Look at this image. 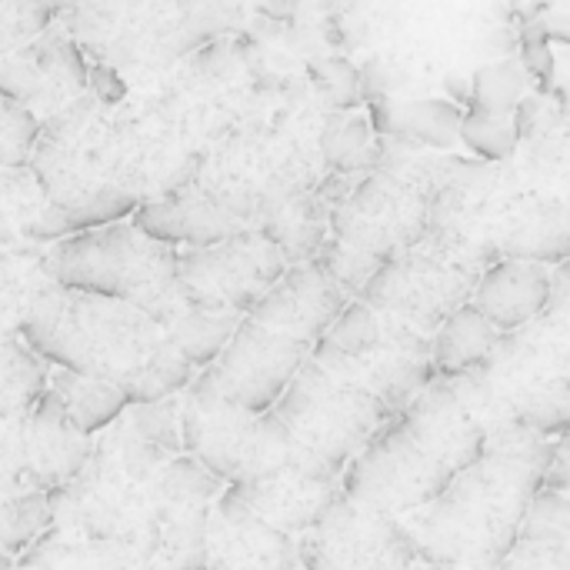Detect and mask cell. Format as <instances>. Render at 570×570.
<instances>
[{
    "mask_svg": "<svg viewBox=\"0 0 570 570\" xmlns=\"http://www.w3.org/2000/svg\"><path fill=\"white\" fill-rule=\"evenodd\" d=\"M17 337L57 371L124 387L164 344L167 331L134 304L73 294L47 281L30 294Z\"/></svg>",
    "mask_w": 570,
    "mask_h": 570,
    "instance_id": "obj_1",
    "label": "cell"
},
{
    "mask_svg": "<svg viewBox=\"0 0 570 570\" xmlns=\"http://www.w3.org/2000/svg\"><path fill=\"white\" fill-rule=\"evenodd\" d=\"M40 264L57 287L134 304L164 331L190 311L180 294V250L150 240L134 224L73 234L53 244Z\"/></svg>",
    "mask_w": 570,
    "mask_h": 570,
    "instance_id": "obj_2",
    "label": "cell"
},
{
    "mask_svg": "<svg viewBox=\"0 0 570 570\" xmlns=\"http://www.w3.org/2000/svg\"><path fill=\"white\" fill-rule=\"evenodd\" d=\"M494 264L498 261L478 244L434 227L421 247L384 264L357 301L434 337L461 307L471 304L481 277Z\"/></svg>",
    "mask_w": 570,
    "mask_h": 570,
    "instance_id": "obj_3",
    "label": "cell"
},
{
    "mask_svg": "<svg viewBox=\"0 0 570 570\" xmlns=\"http://www.w3.org/2000/svg\"><path fill=\"white\" fill-rule=\"evenodd\" d=\"M240 498L284 534H311L344 494L341 474H334L317 454H311L277 411L257 417L250 448L237 484Z\"/></svg>",
    "mask_w": 570,
    "mask_h": 570,
    "instance_id": "obj_4",
    "label": "cell"
},
{
    "mask_svg": "<svg viewBox=\"0 0 570 570\" xmlns=\"http://www.w3.org/2000/svg\"><path fill=\"white\" fill-rule=\"evenodd\" d=\"M274 411L311 454L341 474V481L364 448L397 417L381 397L331 374L317 361L304 364Z\"/></svg>",
    "mask_w": 570,
    "mask_h": 570,
    "instance_id": "obj_5",
    "label": "cell"
},
{
    "mask_svg": "<svg viewBox=\"0 0 570 570\" xmlns=\"http://www.w3.org/2000/svg\"><path fill=\"white\" fill-rule=\"evenodd\" d=\"M458 481V471L444 464L404 417H394L347 468L341 488L351 501L404 518L434 508Z\"/></svg>",
    "mask_w": 570,
    "mask_h": 570,
    "instance_id": "obj_6",
    "label": "cell"
},
{
    "mask_svg": "<svg viewBox=\"0 0 570 570\" xmlns=\"http://www.w3.org/2000/svg\"><path fill=\"white\" fill-rule=\"evenodd\" d=\"M287 271L284 254L264 234L244 230L217 247L180 250V294L190 311L250 317Z\"/></svg>",
    "mask_w": 570,
    "mask_h": 570,
    "instance_id": "obj_7",
    "label": "cell"
},
{
    "mask_svg": "<svg viewBox=\"0 0 570 570\" xmlns=\"http://www.w3.org/2000/svg\"><path fill=\"white\" fill-rule=\"evenodd\" d=\"M301 564L304 570H407L424 561L401 518L341 494L327 518L301 538Z\"/></svg>",
    "mask_w": 570,
    "mask_h": 570,
    "instance_id": "obj_8",
    "label": "cell"
},
{
    "mask_svg": "<svg viewBox=\"0 0 570 570\" xmlns=\"http://www.w3.org/2000/svg\"><path fill=\"white\" fill-rule=\"evenodd\" d=\"M90 461V438L70 421L67 407L53 391L30 411V417L7 424L3 434V474L7 498L50 494L83 474Z\"/></svg>",
    "mask_w": 570,
    "mask_h": 570,
    "instance_id": "obj_9",
    "label": "cell"
},
{
    "mask_svg": "<svg viewBox=\"0 0 570 570\" xmlns=\"http://www.w3.org/2000/svg\"><path fill=\"white\" fill-rule=\"evenodd\" d=\"M307 361H311L307 344L284 337L277 331H267L257 321L244 317V324L237 327L234 341L227 344L214 371L224 391L244 411H250L254 417H264L284 401L287 387L294 384V377L304 371Z\"/></svg>",
    "mask_w": 570,
    "mask_h": 570,
    "instance_id": "obj_10",
    "label": "cell"
},
{
    "mask_svg": "<svg viewBox=\"0 0 570 570\" xmlns=\"http://www.w3.org/2000/svg\"><path fill=\"white\" fill-rule=\"evenodd\" d=\"M254 424L257 417L224 391L214 367L200 371L194 387L180 397V438L187 458L204 464L227 488L240 478Z\"/></svg>",
    "mask_w": 570,
    "mask_h": 570,
    "instance_id": "obj_11",
    "label": "cell"
},
{
    "mask_svg": "<svg viewBox=\"0 0 570 570\" xmlns=\"http://www.w3.org/2000/svg\"><path fill=\"white\" fill-rule=\"evenodd\" d=\"M207 554L210 570H301V544L267 524L240 498L237 488H227L210 511L207 524Z\"/></svg>",
    "mask_w": 570,
    "mask_h": 570,
    "instance_id": "obj_12",
    "label": "cell"
},
{
    "mask_svg": "<svg viewBox=\"0 0 570 570\" xmlns=\"http://www.w3.org/2000/svg\"><path fill=\"white\" fill-rule=\"evenodd\" d=\"M130 224L147 234L157 244L167 247H187V250H204L217 247L244 230H254V224L237 214L227 200H220L210 187L194 184L167 197L144 200V207L130 217Z\"/></svg>",
    "mask_w": 570,
    "mask_h": 570,
    "instance_id": "obj_13",
    "label": "cell"
},
{
    "mask_svg": "<svg viewBox=\"0 0 570 570\" xmlns=\"http://www.w3.org/2000/svg\"><path fill=\"white\" fill-rule=\"evenodd\" d=\"M351 301L354 297L317 264H301L291 267L284 281L250 311V321L314 351L351 307Z\"/></svg>",
    "mask_w": 570,
    "mask_h": 570,
    "instance_id": "obj_14",
    "label": "cell"
},
{
    "mask_svg": "<svg viewBox=\"0 0 570 570\" xmlns=\"http://www.w3.org/2000/svg\"><path fill=\"white\" fill-rule=\"evenodd\" d=\"M411 431L461 474L478 468L491 448L484 424L471 414V407L454 394L448 381H434L404 414Z\"/></svg>",
    "mask_w": 570,
    "mask_h": 570,
    "instance_id": "obj_15",
    "label": "cell"
},
{
    "mask_svg": "<svg viewBox=\"0 0 570 570\" xmlns=\"http://www.w3.org/2000/svg\"><path fill=\"white\" fill-rule=\"evenodd\" d=\"M367 117L377 137L401 150H451L461 144L468 110L451 97H421L381 100L367 107Z\"/></svg>",
    "mask_w": 570,
    "mask_h": 570,
    "instance_id": "obj_16",
    "label": "cell"
},
{
    "mask_svg": "<svg viewBox=\"0 0 570 570\" xmlns=\"http://www.w3.org/2000/svg\"><path fill=\"white\" fill-rule=\"evenodd\" d=\"M551 271L528 261H508L501 257L488 274L481 277L471 304L501 331H518L528 321L541 317L551 307Z\"/></svg>",
    "mask_w": 570,
    "mask_h": 570,
    "instance_id": "obj_17",
    "label": "cell"
},
{
    "mask_svg": "<svg viewBox=\"0 0 570 570\" xmlns=\"http://www.w3.org/2000/svg\"><path fill=\"white\" fill-rule=\"evenodd\" d=\"M254 230L284 254L287 267L314 264L317 250L331 237V210L321 204L314 187L287 190L261 207Z\"/></svg>",
    "mask_w": 570,
    "mask_h": 570,
    "instance_id": "obj_18",
    "label": "cell"
},
{
    "mask_svg": "<svg viewBox=\"0 0 570 570\" xmlns=\"http://www.w3.org/2000/svg\"><path fill=\"white\" fill-rule=\"evenodd\" d=\"M501 331L474 307H461L438 334H434V364L441 381H454V377H468L478 374L494 347L501 344Z\"/></svg>",
    "mask_w": 570,
    "mask_h": 570,
    "instance_id": "obj_19",
    "label": "cell"
},
{
    "mask_svg": "<svg viewBox=\"0 0 570 570\" xmlns=\"http://www.w3.org/2000/svg\"><path fill=\"white\" fill-rule=\"evenodd\" d=\"M321 164L331 174L371 177L384 160V140L377 137L367 114H327L321 127Z\"/></svg>",
    "mask_w": 570,
    "mask_h": 570,
    "instance_id": "obj_20",
    "label": "cell"
},
{
    "mask_svg": "<svg viewBox=\"0 0 570 570\" xmlns=\"http://www.w3.org/2000/svg\"><path fill=\"white\" fill-rule=\"evenodd\" d=\"M508 261L561 267L570 261V204H544L504 237Z\"/></svg>",
    "mask_w": 570,
    "mask_h": 570,
    "instance_id": "obj_21",
    "label": "cell"
},
{
    "mask_svg": "<svg viewBox=\"0 0 570 570\" xmlns=\"http://www.w3.org/2000/svg\"><path fill=\"white\" fill-rule=\"evenodd\" d=\"M50 391L60 397V404L67 407L70 421L87 438L97 434V431H104V428H110L130 407L124 387H117L110 381H97V377L67 374V371L50 374Z\"/></svg>",
    "mask_w": 570,
    "mask_h": 570,
    "instance_id": "obj_22",
    "label": "cell"
},
{
    "mask_svg": "<svg viewBox=\"0 0 570 570\" xmlns=\"http://www.w3.org/2000/svg\"><path fill=\"white\" fill-rule=\"evenodd\" d=\"M50 391L47 364L17 337L7 334L3 341V424H17L30 417V411Z\"/></svg>",
    "mask_w": 570,
    "mask_h": 570,
    "instance_id": "obj_23",
    "label": "cell"
},
{
    "mask_svg": "<svg viewBox=\"0 0 570 570\" xmlns=\"http://www.w3.org/2000/svg\"><path fill=\"white\" fill-rule=\"evenodd\" d=\"M197 367L164 337V344L144 361V367L124 384V394L134 407H150L187 394L197 381Z\"/></svg>",
    "mask_w": 570,
    "mask_h": 570,
    "instance_id": "obj_24",
    "label": "cell"
},
{
    "mask_svg": "<svg viewBox=\"0 0 570 570\" xmlns=\"http://www.w3.org/2000/svg\"><path fill=\"white\" fill-rule=\"evenodd\" d=\"M244 317L237 314H207V311H187L177 324L167 327V341L197 367L207 371L220 361L227 344L234 341Z\"/></svg>",
    "mask_w": 570,
    "mask_h": 570,
    "instance_id": "obj_25",
    "label": "cell"
},
{
    "mask_svg": "<svg viewBox=\"0 0 570 570\" xmlns=\"http://www.w3.org/2000/svg\"><path fill=\"white\" fill-rule=\"evenodd\" d=\"M528 67L521 57H501L474 70V90H471V114H491V117H514L518 107L528 100Z\"/></svg>",
    "mask_w": 570,
    "mask_h": 570,
    "instance_id": "obj_26",
    "label": "cell"
},
{
    "mask_svg": "<svg viewBox=\"0 0 570 570\" xmlns=\"http://www.w3.org/2000/svg\"><path fill=\"white\" fill-rule=\"evenodd\" d=\"M224 481L214 478L204 464L194 458H174L160 471V501H167L170 511H194L210 508L224 498Z\"/></svg>",
    "mask_w": 570,
    "mask_h": 570,
    "instance_id": "obj_27",
    "label": "cell"
},
{
    "mask_svg": "<svg viewBox=\"0 0 570 570\" xmlns=\"http://www.w3.org/2000/svg\"><path fill=\"white\" fill-rule=\"evenodd\" d=\"M307 80L331 114H357V107L364 104L361 67H354L347 57H337V53L314 57L307 63Z\"/></svg>",
    "mask_w": 570,
    "mask_h": 570,
    "instance_id": "obj_28",
    "label": "cell"
},
{
    "mask_svg": "<svg viewBox=\"0 0 570 570\" xmlns=\"http://www.w3.org/2000/svg\"><path fill=\"white\" fill-rule=\"evenodd\" d=\"M43 137V124L37 114L17 100L0 104V164L3 170H23L30 167L37 147Z\"/></svg>",
    "mask_w": 570,
    "mask_h": 570,
    "instance_id": "obj_29",
    "label": "cell"
},
{
    "mask_svg": "<svg viewBox=\"0 0 570 570\" xmlns=\"http://www.w3.org/2000/svg\"><path fill=\"white\" fill-rule=\"evenodd\" d=\"M50 518H53L50 494L3 498V551H7V558H13L17 551H27V544L50 524Z\"/></svg>",
    "mask_w": 570,
    "mask_h": 570,
    "instance_id": "obj_30",
    "label": "cell"
},
{
    "mask_svg": "<svg viewBox=\"0 0 570 570\" xmlns=\"http://www.w3.org/2000/svg\"><path fill=\"white\" fill-rule=\"evenodd\" d=\"M314 264L324 271V274H331L354 301L364 294V287L374 281V274L384 267L377 257H371V254H361V250H354V247H347L344 240H337L334 234L324 240V247L317 250V257H314Z\"/></svg>",
    "mask_w": 570,
    "mask_h": 570,
    "instance_id": "obj_31",
    "label": "cell"
},
{
    "mask_svg": "<svg viewBox=\"0 0 570 570\" xmlns=\"http://www.w3.org/2000/svg\"><path fill=\"white\" fill-rule=\"evenodd\" d=\"M521 134L514 117H491V114H471L464 117V130H461V144L488 164L508 160L518 147Z\"/></svg>",
    "mask_w": 570,
    "mask_h": 570,
    "instance_id": "obj_32",
    "label": "cell"
},
{
    "mask_svg": "<svg viewBox=\"0 0 570 570\" xmlns=\"http://www.w3.org/2000/svg\"><path fill=\"white\" fill-rule=\"evenodd\" d=\"M518 424L538 438H551V434H570V384H551L538 394H531L521 411H518Z\"/></svg>",
    "mask_w": 570,
    "mask_h": 570,
    "instance_id": "obj_33",
    "label": "cell"
},
{
    "mask_svg": "<svg viewBox=\"0 0 570 570\" xmlns=\"http://www.w3.org/2000/svg\"><path fill=\"white\" fill-rule=\"evenodd\" d=\"M518 47H521V63L528 67V73H531L541 87H551V80H554V53H551L548 23L538 20V17L524 20V23H521Z\"/></svg>",
    "mask_w": 570,
    "mask_h": 570,
    "instance_id": "obj_34",
    "label": "cell"
},
{
    "mask_svg": "<svg viewBox=\"0 0 570 570\" xmlns=\"http://www.w3.org/2000/svg\"><path fill=\"white\" fill-rule=\"evenodd\" d=\"M57 17V7H43V3H3L0 7V40L3 50L10 53L13 40H30L40 30H47V23Z\"/></svg>",
    "mask_w": 570,
    "mask_h": 570,
    "instance_id": "obj_35",
    "label": "cell"
},
{
    "mask_svg": "<svg viewBox=\"0 0 570 570\" xmlns=\"http://www.w3.org/2000/svg\"><path fill=\"white\" fill-rule=\"evenodd\" d=\"M90 80H94V97H97L100 104H107V107H114V104L124 100V94H127L124 80H117V73L107 70V67H94V70H90Z\"/></svg>",
    "mask_w": 570,
    "mask_h": 570,
    "instance_id": "obj_36",
    "label": "cell"
},
{
    "mask_svg": "<svg viewBox=\"0 0 570 570\" xmlns=\"http://www.w3.org/2000/svg\"><path fill=\"white\" fill-rule=\"evenodd\" d=\"M548 491L570 494V434L564 441H558V454H554V464L548 474Z\"/></svg>",
    "mask_w": 570,
    "mask_h": 570,
    "instance_id": "obj_37",
    "label": "cell"
},
{
    "mask_svg": "<svg viewBox=\"0 0 570 570\" xmlns=\"http://www.w3.org/2000/svg\"><path fill=\"white\" fill-rule=\"evenodd\" d=\"M561 307H570V261L561 264L551 277V307L548 311H561Z\"/></svg>",
    "mask_w": 570,
    "mask_h": 570,
    "instance_id": "obj_38",
    "label": "cell"
},
{
    "mask_svg": "<svg viewBox=\"0 0 570 570\" xmlns=\"http://www.w3.org/2000/svg\"><path fill=\"white\" fill-rule=\"evenodd\" d=\"M538 107H541V104H538L534 97H528V100H524V104L518 107V114H514V124H518V134H521V137H528V134L534 130V120H538Z\"/></svg>",
    "mask_w": 570,
    "mask_h": 570,
    "instance_id": "obj_39",
    "label": "cell"
},
{
    "mask_svg": "<svg viewBox=\"0 0 570 570\" xmlns=\"http://www.w3.org/2000/svg\"><path fill=\"white\" fill-rule=\"evenodd\" d=\"M548 33L561 43H570V10H561V13H551L548 20Z\"/></svg>",
    "mask_w": 570,
    "mask_h": 570,
    "instance_id": "obj_40",
    "label": "cell"
},
{
    "mask_svg": "<svg viewBox=\"0 0 570 570\" xmlns=\"http://www.w3.org/2000/svg\"><path fill=\"white\" fill-rule=\"evenodd\" d=\"M568 204H570V200H568Z\"/></svg>",
    "mask_w": 570,
    "mask_h": 570,
    "instance_id": "obj_41",
    "label": "cell"
}]
</instances>
